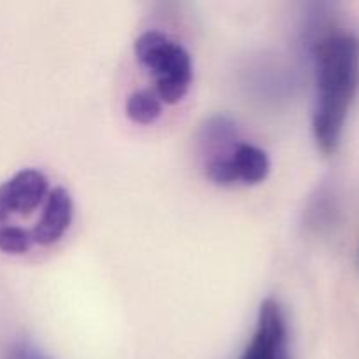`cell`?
<instances>
[{"label": "cell", "instance_id": "6da1fadb", "mask_svg": "<svg viewBox=\"0 0 359 359\" xmlns=\"http://www.w3.org/2000/svg\"><path fill=\"white\" fill-rule=\"evenodd\" d=\"M316 105L312 132L323 153L339 147L359 88V37L354 32L330 28L312 46Z\"/></svg>", "mask_w": 359, "mask_h": 359}, {"label": "cell", "instance_id": "7a4b0ae2", "mask_svg": "<svg viewBox=\"0 0 359 359\" xmlns=\"http://www.w3.org/2000/svg\"><path fill=\"white\" fill-rule=\"evenodd\" d=\"M135 56L156 77V97L174 105L188 93L193 81L189 53L161 32L149 30L135 41Z\"/></svg>", "mask_w": 359, "mask_h": 359}, {"label": "cell", "instance_id": "3957f363", "mask_svg": "<svg viewBox=\"0 0 359 359\" xmlns=\"http://www.w3.org/2000/svg\"><path fill=\"white\" fill-rule=\"evenodd\" d=\"M241 359H291L286 319L276 300L269 298L262 304L256 332Z\"/></svg>", "mask_w": 359, "mask_h": 359}, {"label": "cell", "instance_id": "277c9868", "mask_svg": "<svg viewBox=\"0 0 359 359\" xmlns=\"http://www.w3.org/2000/svg\"><path fill=\"white\" fill-rule=\"evenodd\" d=\"M48 179L42 172L27 168L0 184V223L16 214H28L44 200Z\"/></svg>", "mask_w": 359, "mask_h": 359}, {"label": "cell", "instance_id": "5b68a950", "mask_svg": "<svg viewBox=\"0 0 359 359\" xmlns=\"http://www.w3.org/2000/svg\"><path fill=\"white\" fill-rule=\"evenodd\" d=\"M74 205L69 191L63 188L53 189L48 195L41 219L37 221L34 230L30 231L34 244L51 245L58 242L70 226Z\"/></svg>", "mask_w": 359, "mask_h": 359}, {"label": "cell", "instance_id": "8992f818", "mask_svg": "<svg viewBox=\"0 0 359 359\" xmlns=\"http://www.w3.org/2000/svg\"><path fill=\"white\" fill-rule=\"evenodd\" d=\"M237 125L228 116H212L200 132V147L205 156V165L226 160L238 146Z\"/></svg>", "mask_w": 359, "mask_h": 359}, {"label": "cell", "instance_id": "52a82bcc", "mask_svg": "<svg viewBox=\"0 0 359 359\" xmlns=\"http://www.w3.org/2000/svg\"><path fill=\"white\" fill-rule=\"evenodd\" d=\"M231 168L237 182L244 184H259L270 174V160L266 153L252 144L241 142L235 147L230 158Z\"/></svg>", "mask_w": 359, "mask_h": 359}, {"label": "cell", "instance_id": "ba28073f", "mask_svg": "<svg viewBox=\"0 0 359 359\" xmlns=\"http://www.w3.org/2000/svg\"><path fill=\"white\" fill-rule=\"evenodd\" d=\"M126 114L133 123L151 125L161 116V102L153 91H135L126 102Z\"/></svg>", "mask_w": 359, "mask_h": 359}, {"label": "cell", "instance_id": "9c48e42d", "mask_svg": "<svg viewBox=\"0 0 359 359\" xmlns=\"http://www.w3.org/2000/svg\"><path fill=\"white\" fill-rule=\"evenodd\" d=\"M34 245L30 231L18 226H0V251L7 255H23Z\"/></svg>", "mask_w": 359, "mask_h": 359}, {"label": "cell", "instance_id": "30bf717a", "mask_svg": "<svg viewBox=\"0 0 359 359\" xmlns=\"http://www.w3.org/2000/svg\"><path fill=\"white\" fill-rule=\"evenodd\" d=\"M314 221L318 226H328L337 214L335 198H333L332 189H321L319 198L316 200L314 205Z\"/></svg>", "mask_w": 359, "mask_h": 359}, {"label": "cell", "instance_id": "8fae6325", "mask_svg": "<svg viewBox=\"0 0 359 359\" xmlns=\"http://www.w3.org/2000/svg\"><path fill=\"white\" fill-rule=\"evenodd\" d=\"M7 359H49V358L44 356V354H42L39 349H35V347L27 346V344H21V346L14 347L13 353L9 354V358Z\"/></svg>", "mask_w": 359, "mask_h": 359}]
</instances>
